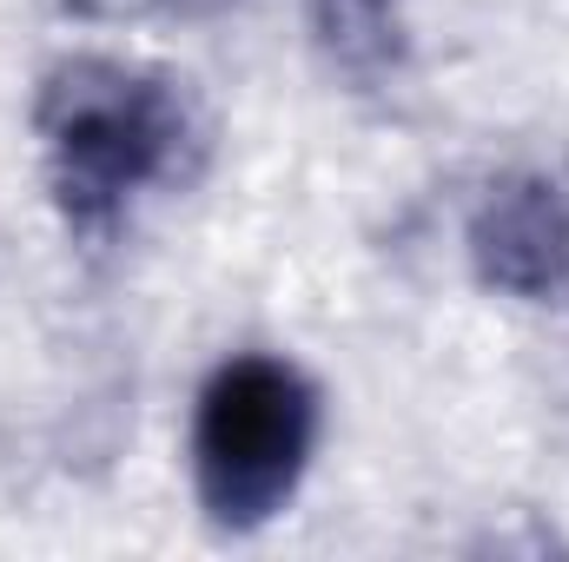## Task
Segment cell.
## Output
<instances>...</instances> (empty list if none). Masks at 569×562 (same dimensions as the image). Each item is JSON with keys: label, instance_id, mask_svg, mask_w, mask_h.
<instances>
[{"label": "cell", "instance_id": "obj_4", "mask_svg": "<svg viewBox=\"0 0 569 562\" xmlns=\"http://www.w3.org/2000/svg\"><path fill=\"white\" fill-rule=\"evenodd\" d=\"M311 40L331 73L378 87L405 67V13L398 0H305Z\"/></svg>", "mask_w": 569, "mask_h": 562}, {"label": "cell", "instance_id": "obj_3", "mask_svg": "<svg viewBox=\"0 0 569 562\" xmlns=\"http://www.w3.org/2000/svg\"><path fill=\"white\" fill-rule=\"evenodd\" d=\"M470 272L503 298H550L569 279V185L503 172L470 212Z\"/></svg>", "mask_w": 569, "mask_h": 562}, {"label": "cell", "instance_id": "obj_2", "mask_svg": "<svg viewBox=\"0 0 569 562\" xmlns=\"http://www.w3.org/2000/svg\"><path fill=\"white\" fill-rule=\"evenodd\" d=\"M318 443V391L298 364L246 351L226 358L192 418V483L219 530H266L305 483Z\"/></svg>", "mask_w": 569, "mask_h": 562}, {"label": "cell", "instance_id": "obj_1", "mask_svg": "<svg viewBox=\"0 0 569 562\" xmlns=\"http://www.w3.org/2000/svg\"><path fill=\"white\" fill-rule=\"evenodd\" d=\"M33 133L60 219L100 239L120 225L133 192L186 179V159L199 152V113L172 73L73 53L47 67L33 93Z\"/></svg>", "mask_w": 569, "mask_h": 562}, {"label": "cell", "instance_id": "obj_5", "mask_svg": "<svg viewBox=\"0 0 569 562\" xmlns=\"http://www.w3.org/2000/svg\"><path fill=\"white\" fill-rule=\"evenodd\" d=\"M166 13H186V20H206V13H219V7H232V0H159Z\"/></svg>", "mask_w": 569, "mask_h": 562}]
</instances>
